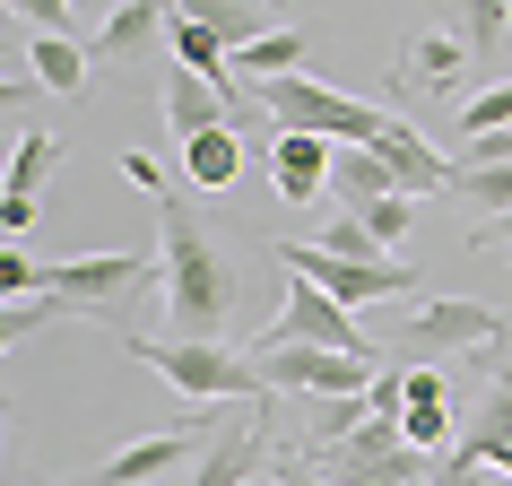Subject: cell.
Here are the masks:
<instances>
[{"instance_id":"6da1fadb","label":"cell","mask_w":512,"mask_h":486,"mask_svg":"<svg viewBox=\"0 0 512 486\" xmlns=\"http://www.w3.org/2000/svg\"><path fill=\"white\" fill-rule=\"evenodd\" d=\"M157 287H165V330L174 339H217V330L235 322V270H226V243L200 226V209L191 200H174L165 191L157 200Z\"/></svg>"},{"instance_id":"7a4b0ae2","label":"cell","mask_w":512,"mask_h":486,"mask_svg":"<svg viewBox=\"0 0 512 486\" xmlns=\"http://www.w3.org/2000/svg\"><path fill=\"white\" fill-rule=\"evenodd\" d=\"M122 348H131L139 365H148V374H165L191 408L270 400V391H261V365H252V356H235L226 339H122Z\"/></svg>"},{"instance_id":"3957f363","label":"cell","mask_w":512,"mask_h":486,"mask_svg":"<svg viewBox=\"0 0 512 486\" xmlns=\"http://www.w3.org/2000/svg\"><path fill=\"white\" fill-rule=\"evenodd\" d=\"M270 261H278L287 278H313V287H322L330 304H348V313L426 296V270H408V261H330L322 243H270Z\"/></svg>"},{"instance_id":"277c9868","label":"cell","mask_w":512,"mask_h":486,"mask_svg":"<svg viewBox=\"0 0 512 486\" xmlns=\"http://www.w3.org/2000/svg\"><path fill=\"white\" fill-rule=\"evenodd\" d=\"M270 443H278L270 400L209 408V452L191 460V486H261L270 478Z\"/></svg>"},{"instance_id":"5b68a950","label":"cell","mask_w":512,"mask_h":486,"mask_svg":"<svg viewBox=\"0 0 512 486\" xmlns=\"http://www.w3.org/2000/svg\"><path fill=\"white\" fill-rule=\"evenodd\" d=\"M252 348H330V356H365V365H391L382 356V339H365L356 330V313L348 304H330L313 278H287V313H278Z\"/></svg>"},{"instance_id":"8992f818","label":"cell","mask_w":512,"mask_h":486,"mask_svg":"<svg viewBox=\"0 0 512 486\" xmlns=\"http://www.w3.org/2000/svg\"><path fill=\"white\" fill-rule=\"evenodd\" d=\"M252 365H261V391H287V400H356V391H374L382 365H365V356H330V348H252Z\"/></svg>"},{"instance_id":"52a82bcc","label":"cell","mask_w":512,"mask_h":486,"mask_svg":"<svg viewBox=\"0 0 512 486\" xmlns=\"http://www.w3.org/2000/svg\"><path fill=\"white\" fill-rule=\"evenodd\" d=\"M443 460H460V469H504L512 478V339L486 348V391L460 408V443Z\"/></svg>"},{"instance_id":"ba28073f","label":"cell","mask_w":512,"mask_h":486,"mask_svg":"<svg viewBox=\"0 0 512 486\" xmlns=\"http://www.w3.org/2000/svg\"><path fill=\"white\" fill-rule=\"evenodd\" d=\"M209 452V408L200 417H183L174 434H139V443H122L113 460H96L79 486H157V478H174L183 460H200Z\"/></svg>"},{"instance_id":"9c48e42d","label":"cell","mask_w":512,"mask_h":486,"mask_svg":"<svg viewBox=\"0 0 512 486\" xmlns=\"http://www.w3.org/2000/svg\"><path fill=\"white\" fill-rule=\"evenodd\" d=\"M148 270H165V261H139V252H87V261H53V270H44V296H61L70 313H105V304H122Z\"/></svg>"},{"instance_id":"30bf717a","label":"cell","mask_w":512,"mask_h":486,"mask_svg":"<svg viewBox=\"0 0 512 486\" xmlns=\"http://www.w3.org/2000/svg\"><path fill=\"white\" fill-rule=\"evenodd\" d=\"M400 339H408V348H478L486 356V348H504V339H512V322L495 313V304H469V296H426L400 322Z\"/></svg>"},{"instance_id":"8fae6325","label":"cell","mask_w":512,"mask_h":486,"mask_svg":"<svg viewBox=\"0 0 512 486\" xmlns=\"http://www.w3.org/2000/svg\"><path fill=\"white\" fill-rule=\"evenodd\" d=\"M374 157L391 165V174H400V191H408V200H426V191H452V174H460V165L443 157V148H434L426 131H417V122H400V113H391V122H382V139H374Z\"/></svg>"},{"instance_id":"7c38bea8","label":"cell","mask_w":512,"mask_h":486,"mask_svg":"<svg viewBox=\"0 0 512 486\" xmlns=\"http://www.w3.org/2000/svg\"><path fill=\"white\" fill-rule=\"evenodd\" d=\"M330 174H339V148L330 139H313V131H278L270 139V183H278V200H330Z\"/></svg>"},{"instance_id":"4fadbf2b","label":"cell","mask_w":512,"mask_h":486,"mask_svg":"<svg viewBox=\"0 0 512 486\" xmlns=\"http://www.w3.org/2000/svg\"><path fill=\"white\" fill-rule=\"evenodd\" d=\"M469 61H478V53H469L452 27H426V35L400 53V87H408V96H443V105H452L460 79H469Z\"/></svg>"},{"instance_id":"5bb4252c","label":"cell","mask_w":512,"mask_h":486,"mask_svg":"<svg viewBox=\"0 0 512 486\" xmlns=\"http://www.w3.org/2000/svg\"><path fill=\"white\" fill-rule=\"evenodd\" d=\"M157 105H165V131L183 139V148H191V139H209V131H235V105H226L209 79H191V70H165Z\"/></svg>"},{"instance_id":"9a60e30c","label":"cell","mask_w":512,"mask_h":486,"mask_svg":"<svg viewBox=\"0 0 512 486\" xmlns=\"http://www.w3.org/2000/svg\"><path fill=\"white\" fill-rule=\"evenodd\" d=\"M330 200L339 217H365L374 200H400V174L374 157V148H339V174H330Z\"/></svg>"},{"instance_id":"2e32d148","label":"cell","mask_w":512,"mask_h":486,"mask_svg":"<svg viewBox=\"0 0 512 486\" xmlns=\"http://www.w3.org/2000/svg\"><path fill=\"white\" fill-rule=\"evenodd\" d=\"M243 165H252V148H243V131H209L183 148V191H235Z\"/></svg>"},{"instance_id":"e0dca14e","label":"cell","mask_w":512,"mask_h":486,"mask_svg":"<svg viewBox=\"0 0 512 486\" xmlns=\"http://www.w3.org/2000/svg\"><path fill=\"white\" fill-rule=\"evenodd\" d=\"M157 35H174V9H157V0H131V9L96 18V61H131V53H148Z\"/></svg>"},{"instance_id":"ac0fdd59","label":"cell","mask_w":512,"mask_h":486,"mask_svg":"<svg viewBox=\"0 0 512 486\" xmlns=\"http://www.w3.org/2000/svg\"><path fill=\"white\" fill-rule=\"evenodd\" d=\"M235 61H243V79H252V87L304 79V61H313V27H270L252 53H235Z\"/></svg>"},{"instance_id":"d6986e66","label":"cell","mask_w":512,"mask_h":486,"mask_svg":"<svg viewBox=\"0 0 512 486\" xmlns=\"http://www.w3.org/2000/svg\"><path fill=\"white\" fill-rule=\"evenodd\" d=\"M35 87H53V96H79L87 87V61H96V44H79V35H35Z\"/></svg>"},{"instance_id":"ffe728a7","label":"cell","mask_w":512,"mask_h":486,"mask_svg":"<svg viewBox=\"0 0 512 486\" xmlns=\"http://www.w3.org/2000/svg\"><path fill=\"white\" fill-rule=\"evenodd\" d=\"M356 426H374V400H365V391H356V400H313L304 408V443L296 452H339Z\"/></svg>"},{"instance_id":"44dd1931","label":"cell","mask_w":512,"mask_h":486,"mask_svg":"<svg viewBox=\"0 0 512 486\" xmlns=\"http://www.w3.org/2000/svg\"><path fill=\"white\" fill-rule=\"evenodd\" d=\"M53 165H61V131H27L9 148V200H44Z\"/></svg>"},{"instance_id":"7402d4cb","label":"cell","mask_w":512,"mask_h":486,"mask_svg":"<svg viewBox=\"0 0 512 486\" xmlns=\"http://www.w3.org/2000/svg\"><path fill=\"white\" fill-rule=\"evenodd\" d=\"M452 131H460V139H495V131H512V79H504V87H478V96L452 113Z\"/></svg>"},{"instance_id":"603a6c76","label":"cell","mask_w":512,"mask_h":486,"mask_svg":"<svg viewBox=\"0 0 512 486\" xmlns=\"http://www.w3.org/2000/svg\"><path fill=\"white\" fill-rule=\"evenodd\" d=\"M191 18H200V27H209L226 53H252V44H261V18H252V9H235V0H200Z\"/></svg>"},{"instance_id":"cb8c5ba5","label":"cell","mask_w":512,"mask_h":486,"mask_svg":"<svg viewBox=\"0 0 512 486\" xmlns=\"http://www.w3.org/2000/svg\"><path fill=\"white\" fill-rule=\"evenodd\" d=\"M44 322H70V304L61 296H18V304H0V339L18 348V339H35Z\"/></svg>"},{"instance_id":"d4e9b609","label":"cell","mask_w":512,"mask_h":486,"mask_svg":"<svg viewBox=\"0 0 512 486\" xmlns=\"http://www.w3.org/2000/svg\"><path fill=\"white\" fill-rule=\"evenodd\" d=\"M408 226H417V200H374V209H365V235L382 243V252H391V261H400V243H408Z\"/></svg>"},{"instance_id":"484cf974","label":"cell","mask_w":512,"mask_h":486,"mask_svg":"<svg viewBox=\"0 0 512 486\" xmlns=\"http://www.w3.org/2000/svg\"><path fill=\"white\" fill-rule=\"evenodd\" d=\"M504 27H512L504 0H469V9H460V44H469V53H495V44H504Z\"/></svg>"},{"instance_id":"4316f807","label":"cell","mask_w":512,"mask_h":486,"mask_svg":"<svg viewBox=\"0 0 512 486\" xmlns=\"http://www.w3.org/2000/svg\"><path fill=\"white\" fill-rule=\"evenodd\" d=\"M322 252H330V261H391V252L365 235V217H330V226H322Z\"/></svg>"},{"instance_id":"83f0119b","label":"cell","mask_w":512,"mask_h":486,"mask_svg":"<svg viewBox=\"0 0 512 486\" xmlns=\"http://www.w3.org/2000/svg\"><path fill=\"white\" fill-rule=\"evenodd\" d=\"M443 434H452V408H408V417H400V443H408V452H443Z\"/></svg>"},{"instance_id":"f1b7e54d","label":"cell","mask_w":512,"mask_h":486,"mask_svg":"<svg viewBox=\"0 0 512 486\" xmlns=\"http://www.w3.org/2000/svg\"><path fill=\"white\" fill-rule=\"evenodd\" d=\"M0 296L18 304V296H44V270H35L27 252H0Z\"/></svg>"},{"instance_id":"f546056e","label":"cell","mask_w":512,"mask_h":486,"mask_svg":"<svg viewBox=\"0 0 512 486\" xmlns=\"http://www.w3.org/2000/svg\"><path fill=\"white\" fill-rule=\"evenodd\" d=\"M35 217H44V200H0V235H9V243L35 235Z\"/></svg>"},{"instance_id":"4dcf8cb0","label":"cell","mask_w":512,"mask_h":486,"mask_svg":"<svg viewBox=\"0 0 512 486\" xmlns=\"http://www.w3.org/2000/svg\"><path fill=\"white\" fill-rule=\"evenodd\" d=\"M270 486H330V478H322V469H313V460H304V452H287V460H278V469H270Z\"/></svg>"},{"instance_id":"1f68e13d","label":"cell","mask_w":512,"mask_h":486,"mask_svg":"<svg viewBox=\"0 0 512 486\" xmlns=\"http://www.w3.org/2000/svg\"><path fill=\"white\" fill-rule=\"evenodd\" d=\"M122 174H131L148 200H165V174H157V157H122Z\"/></svg>"},{"instance_id":"d6a6232c","label":"cell","mask_w":512,"mask_h":486,"mask_svg":"<svg viewBox=\"0 0 512 486\" xmlns=\"http://www.w3.org/2000/svg\"><path fill=\"white\" fill-rule=\"evenodd\" d=\"M426 486H486V469H460V460H434Z\"/></svg>"},{"instance_id":"836d02e7","label":"cell","mask_w":512,"mask_h":486,"mask_svg":"<svg viewBox=\"0 0 512 486\" xmlns=\"http://www.w3.org/2000/svg\"><path fill=\"white\" fill-rule=\"evenodd\" d=\"M469 243H512V209H504V217H486V226H478Z\"/></svg>"},{"instance_id":"e575fe53","label":"cell","mask_w":512,"mask_h":486,"mask_svg":"<svg viewBox=\"0 0 512 486\" xmlns=\"http://www.w3.org/2000/svg\"><path fill=\"white\" fill-rule=\"evenodd\" d=\"M35 486H79V478H35Z\"/></svg>"}]
</instances>
